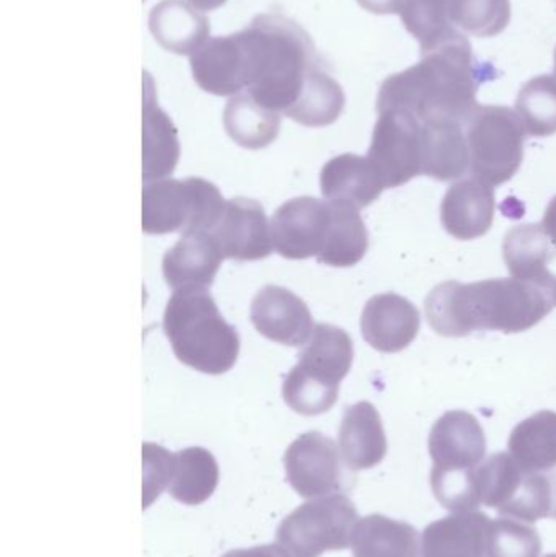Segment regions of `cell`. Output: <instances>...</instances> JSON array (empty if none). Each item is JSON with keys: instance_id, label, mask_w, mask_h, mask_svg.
<instances>
[{"instance_id": "40", "label": "cell", "mask_w": 556, "mask_h": 557, "mask_svg": "<svg viewBox=\"0 0 556 557\" xmlns=\"http://www.w3.org/2000/svg\"><path fill=\"white\" fill-rule=\"evenodd\" d=\"M358 3L375 15H391V13H400L404 0H358Z\"/></svg>"}, {"instance_id": "41", "label": "cell", "mask_w": 556, "mask_h": 557, "mask_svg": "<svg viewBox=\"0 0 556 557\" xmlns=\"http://www.w3.org/2000/svg\"><path fill=\"white\" fill-rule=\"evenodd\" d=\"M545 234L551 238L552 245L556 248V196L548 202L547 211H545L544 221H542Z\"/></svg>"}, {"instance_id": "28", "label": "cell", "mask_w": 556, "mask_h": 557, "mask_svg": "<svg viewBox=\"0 0 556 557\" xmlns=\"http://www.w3.org/2000/svg\"><path fill=\"white\" fill-rule=\"evenodd\" d=\"M219 467L214 455L201 447L185 448L173 454L170 496L185 506H199L214 494Z\"/></svg>"}, {"instance_id": "38", "label": "cell", "mask_w": 556, "mask_h": 557, "mask_svg": "<svg viewBox=\"0 0 556 557\" xmlns=\"http://www.w3.org/2000/svg\"><path fill=\"white\" fill-rule=\"evenodd\" d=\"M144 460V509L150 506L163 490L169 487L172 476L173 454L156 444L143 445Z\"/></svg>"}, {"instance_id": "9", "label": "cell", "mask_w": 556, "mask_h": 557, "mask_svg": "<svg viewBox=\"0 0 556 557\" xmlns=\"http://www.w3.org/2000/svg\"><path fill=\"white\" fill-rule=\"evenodd\" d=\"M284 468L291 487L304 499L345 493L355 484L342 450L322 432L297 437L284 455Z\"/></svg>"}, {"instance_id": "18", "label": "cell", "mask_w": 556, "mask_h": 557, "mask_svg": "<svg viewBox=\"0 0 556 557\" xmlns=\"http://www.w3.org/2000/svg\"><path fill=\"white\" fill-rule=\"evenodd\" d=\"M191 72L196 84L218 97H235L247 90L244 48L238 33L209 39L191 55Z\"/></svg>"}, {"instance_id": "36", "label": "cell", "mask_w": 556, "mask_h": 557, "mask_svg": "<svg viewBox=\"0 0 556 557\" xmlns=\"http://www.w3.org/2000/svg\"><path fill=\"white\" fill-rule=\"evenodd\" d=\"M521 470L509 454H493L477 468V487L480 500L492 509L499 510L518 490L521 483Z\"/></svg>"}, {"instance_id": "39", "label": "cell", "mask_w": 556, "mask_h": 557, "mask_svg": "<svg viewBox=\"0 0 556 557\" xmlns=\"http://www.w3.org/2000/svg\"><path fill=\"white\" fill-rule=\"evenodd\" d=\"M222 557H291L283 546L263 545L250 549H235Z\"/></svg>"}, {"instance_id": "4", "label": "cell", "mask_w": 556, "mask_h": 557, "mask_svg": "<svg viewBox=\"0 0 556 557\" xmlns=\"http://www.w3.org/2000/svg\"><path fill=\"white\" fill-rule=\"evenodd\" d=\"M163 331L176 359L198 372L222 375L237 362L240 337L208 288L175 292L166 304Z\"/></svg>"}, {"instance_id": "11", "label": "cell", "mask_w": 556, "mask_h": 557, "mask_svg": "<svg viewBox=\"0 0 556 557\" xmlns=\"http://www.w3.org/2000/svg\"><path fill=\"white\" fill-rule=\"evenodd\" d=\"M329 224V202L310 196L291 199L271 219L274 250L287 260L319 257Z\"/></svg>"}, {"instance_id": "27", "label": "cell", "mask_w": 556, "mask_h": 557, "mask_svg": "<svg viewBox=\"0 0 556 557\" xmlns=\"http://www.w3.org/2000/svg\"><path fill=\"white\" fill-rule=\"evenodd\" d=\"M509 455L524 473H547L556 468V412H535L516 425Z\"/></svg>"}, {"instance_id": "1", "label": "cell", "mask_w": 556, "mask_h": 557, "mask_svg": "<svg viewBox=\"0 0 556 557\" xmlns=\"http://www.w3.org/2000/svg\"><path fill=\"white\" fill-rule=\"evenodd\" d=\"M556 307V276L489 278L460 284L447 281L424 301L428 323L441 336L464 337L473 331L524 333Z\"/></svg>"}, {"instance_id": "7", "label": "cell", "mask_w": 556, "mask_h": 557, "mask_svg": "<svg viewBox=\"0 0 556 557\" xmlns=\"http://www.w3.org/2000/svg\"><path fill=\"white\" fill-rule=\"evenodd\" d=\"M524 124L508 107H479L467 123L473 176L492 186L515 178L524 160Z\"/></svg>"}, {"instance_id": "14", "label": "cell", "mask_w": 556, "mask_h": 557, "mask_svg": "<svg viewBox=\"0 0 556 557\" xmlns=\"http://www.w3.org/2000/svg\"><path fill=\"white\" fill-rule=\"evenodd\" d=\"M250 318L261 336L283 346H306L316 330L306 301L280 285H267L255 295Z\"/></svg>"}, {"instance_id": "6", "label": "cell", "mask_w": 556, "mask_h": 557, "mask_svg": "<svg viewBox=\"0 0 556 557\" xmlns=\"http://www.w3.org/2000/svg\"><path fill=\"white\" fill-rule=\"evenodd\" d=\"M225 201L208 180H159L143 193V231L149 235L211 232Z\"/></svg>"}, {"instance_id": "10", "label": "cell", "mask_w": 556, "mask_h": 557, "mask_svg": "<svg viewBox=\"0 0 556 557\" xmlns=\"http://www.w3.org/2000/svg\"><path fill=\"white\" fill-rule=\"evenodd\" d=\"M368 159L384 180L385 188H398L421 175L423 124L410 111L379 113Z\"/></svg>"}, {"instance_id": "26", "label": "cell", "mask_w": 556, "mask_h": 557, "mask_svg": "<svg viewBox=\"0 0 556 557\" xmlns=\"http://www.w3.org/2000/svg\"><path fill=\"white\" fill-rule=\"evenodd\" d=\"M423 124V169L421 175L437 182L460 178L470 166V150L462 126L456 123Z\"/></svg>"}, {"instance_id": "16", "label": "cell", "mask_w": 556, "mask_h": 557, "mask_svg": "<svg viewBox=\"0 0 556 557\" xmlns=\"http://www.w3.org/2000/svg\"><path fill=\"white\" fill-rule=\"evenodd\" d=\"M495 209L493 186L472 176L447 189L441 206V222L457 240H475L489 234Z\"/></svg>"}, {"instance_id": "34", "label": "cell", "mask_w": 556, "mask_h": 557, "mask_svg": "<svg viewBox=\"0 0 556 557\" xmlns=\"http://www.w3.org/2000/svg\"><path fill=\"white\" fill-rule=\"evenodd\" d=\"M516 110L532 137L556 134V75H539L519 91Z\"/></svg>"}, {"instance_id": "35", "label": "cell", "mask_w": 556, "mask_h": 557, "mask_svg": "<svg viewBox=\"0 0 556 557\" xmlns=\"http://www.w3.org/2000/svg\"><path fill=\"white\" fill-rule=\"evenodd\" d=\"M454 25L477 38H493L508 28L511 0H449Z\"/></svg>"}, {"instance_id": "23", "label": "cell", "mask_w": 556, "mask_h": 557, "mask_svg": "<svg viewBox=\"0 0 556 557\" xmlns=\"http://www.w3.org/2000/svg\"><path fill=\"white\" fill-rule=\"evenodd\" d=\"M149 29L166 51L193 55L208 42L211 26L198 9L185 0H162L149 15Z\"/></svg>"}, {"instance_id": "19", "label": "cell", "mask_w": 556, "mask_h": 557, "mask_svg": "<svg viewBox=\"0 0 556 557\" xmlns=\"http://www.w3.org/2000/svg\"><path fill=\"white\" fill-rule=\"evenodd\" d=\"M490 522L486 513L473 510L430 523L421 535V557H490Z\"/></svg>"}, {"instance_id": "13", "label": "cell", "mask_w": 556, "mask_h": 557, "mask_svg": "<svg viewBox=\"0 0 556 557\" xmlns=\"http://www.w3.org/2000/svg\"><path fill=\"white\" fill-rule=\"evenodd\" d=\"M209 234L228 260H264L273 251L267 214L255 199L235 198L225 202L218 224Z\"/></svg>"}, {"instance_id": "33", "label": "cell", "mask_w": 556, "mask_h": 557, "mask_svg": "<svg viewBox=\"0 0 556 557\" xmlns=\"http://www.w3.org/2000/svg\"><path fill=\"white\" fill-rule=\"evenodd\" d=\"M498 512L526 523L556 520V471L522 474L518 490Z\"/></svg>"}, {"instance_id": "2", "label": "cell", "mask_w": 556, "mask_h": 557, "mask_svg": "<svg viewBox=\"0 0 556 557\" xmlns=\"http://www.w3.org/2000/svg\"><path fill=\"white\" fill-rule=\"evenodd\" d=\"M479 72L472 45L460 36L449 45L423 54L413 67L385 78L378 113L410 111L421 123H469L477 108Z\"/></svg>"}, {"instance_id": "5", "label": "cell", "mask_w": 556, "mask_h": 557, "mask_svg": "<svg viewBox=\"0 0 556 557\" xmlns=\"http://www.w3.org/2000/svg\"><path fill=\"white\" fill-rule=\"evenodd\" d=\"M355 359L353 339L342 327L316 324L299 354V362L284 380L283 398L297 414L320 416L338 401L339 385Z\"/></svg>"}, {"instance_id": "8", "label": "cell", "mask_w": 556, "mask_h": 557, "mask_svg": "<svg viewBox=\"0 0 556 557\" xmlns=\"http://www.w3.org/2000/svg\"><path fill=\"white\" fill-rule=\"evenodd\" d=\"M358 522L351 499L333 494L297 507L281 523L276 539L291 557H319L348 549Z\"/></svg>"}, {"instance_id": "20", "label": "cell", "mask_w": 556, "mask_h": 557, "mask_svg": "<svg viewBox=\"0 0 556 557\" xmlns=\"http://www.w3.org/2000/svg\"><path fill=\"white\" fill-rule=\"evenodd\" d=\"M323 198L346 202L359 211L378 201L385 183L368 157L343 153L326 162L320 173Z\"/></svg>"}, {"instance_id": "15", "label": "cell", "mask_w": 556, "mask_h": 557, "mask_svg": "<svg viewBox=\"0 0 556 557\" xmlns=\"http://www.w3.org/2000/svg\"><path fill=\"white\" fill-rule=\"evenodd\" d=\"M420 327L418 308L394 292L374 295L362 311V337L379 352L395 354L407 349L417 339Z\"/></svg>"}, {"instance_id": "25", "label": "cell", "mask_w": 556, "mask_h": 557, "mask_svg": "<svg viewBox=\"0 0 556 557\" xmlns=\"http://www.w3.org/2000/svg\"><path fill=\"white\" fill-rule=\"evenodd\" d=\"M330 224L319 263L333 268L356 267L369 250V234L359 209L346 202L329 201Z\"/></svg>"}, {"instance_id": "12", "label": "cell", "mask_w": 556, "mask_h": 557, "mask_svg": "<svg viewBox=\"0 0 556 557\" xmlns=\"http://www.w3.org/2000/svg\"><path fill=\"white\" fill-rule=\"evenodd\" d=\"M431 473H470L485 460L486 435L475 416L467 411L446 412L431 429Z\"/></svg>"}, {"instance_id": "17", "label": "cell", "mask_w": 556, "mask_h": 557, "mask_svg": "<svg viewBox=\"0 0 556 557\" xmlns=\"http://www.w3.org/2000/svg\"><path fill=\"white\" fill-rule=\"evenodd\" d=\"M224 261L221 248L209 232L182 235L162 261L163 277L173 290L211 287Z\"/></svg>"}, {"instance_id": "31", "label": "cell", "mask_w": 556, "mask_h": 557, "mask_svg": "<svg viewBox=\"0 0 556 557\" xmlns=\"http://www.w3.org/2000/svg\"><path fill=\"white\" fill-rule=\"evenodd\" d=\"M345 103L342 85L319 65L307 77L297 103L284 114L302 126L325 127L342 116Z\"/></svg>"}, {"instance_id": "32", "label": "cell", "mask_w": 556, "mask_h": 557, "mask_svg": "<svg viewBox=\"0 0 556 557\" xmlns=\"http://www.w3.org/2000/svg\"><path fill=\"white\" fill-rule=\"evenodd\" d=\"M400 16L407 32L420 41L421 55L462 36L450 20L449 0H404Z\"/></svg>"}, {"instance_id": "37", "label": "cell", "mask_w": 556, "mask_h": 557, "mask_svg": "<svg viewBox=\"0 0 556 557\" xmlns=\"http://www.w3.org/2000/svg\"><path fill=\"white\" fill-rule=\"evenodd\" d=\"M541 553L542 540L532 523L509 517L490 522V557H541Z\"/></svg>"}, {"instance_id": "3", "label": "cell", "mask_w": 556, "mask_h": 557, "mask_svg": "<svg viewBox=\"0 0 556 557\" xmlns=\"http://www.w3.org/2000/svg\"><path fill=\"white\" fill-rule=\"evenodd\" d=\"M238 36L247 94L261 107L286 113L299 100L310 72L322 65L310 36L280 13L257 16Z\"/></svg>"}, {"instance_id": "44", "label": "cell", "mask_w": 556, "mask_h": 557, "mask_svg": "<svg viewBox=\"0 0 556 557\" xmlns=\"http://www.w3.org/2000/svg\"><path fill=\"white\" fill-rule=\"evenodd\" d=\"M545 557H556V555H547V556H545Z\"/></svg>"}, {"instance_id": "42", "label": "cell", "mask_w": 556, "mask_h": 557, "mask_svg": "<svg viewBox=\"0 0 556 557\" xmlns=\"http://www.w3.org/2000/svg\"><path fill=\"white\" fill-rule=\"evenodd\" d=\"M227 0H189L195 9L202 10V12H211V10L219 9L224 5Z\"/></svg>"}, {"instance_id": "24", "label": "cell", "mask_w": 556, "mask_h": 557, "mask_svg": "<svg viewBox=\"0 0 556 557\" xmlns=\"http://www.w3.org/2000/svg\"><path fill=\"white\" fill-rule=\"evenodd\" d=\"M351 548L355 557H420V536L410 523L372 513L356 523Z\"/></svg>"}, {"instance_id": "30", "label": "cell", "mask_w": 556, "mask_h": 557, "mask_svg": "<svg viewBox=\"0 0 556 557\" xmlns=\"http://www.w3.org/2000/svg\"><path fill=\"white\" fill-rule=\"evenodd\" d=\"M224 127L232 140L248 150H260L277 139L281 116L268 110L248 94L228 100L224 111Z\"/></svg>"}, {"instance_id": "22", "label": "cell", "mask_w": 556, "mask_h": 557, "mask_svg": "<svg viewBox=\"0 0 556 557\" xmlns=\"http://www.w3.org/2000/svg\"><path fill=\"white\" fill-rule=\"evenodd\" d=\"M180 160L176 127L157 103L156 85L144 74V182L169 178Z\"/></svg>"}, {"instance_id": "21", "label": "cell", "mask_w": 556, "mask_h": 557, "mask_svg": "<svg viewBox=\"0 0 556 557\" xmlns=\"http://www.w3.org/2000/svg\"><path fill=\"white\" fill-rule=\"evenodd\" d=\"M339 450L351 471L371 470L387 455V435L372 403L349 406L339 428Z\"/></svg>"}, {"instance_id": "43", "label": "cell", "mask_w": 556, "mask_h": 557, "mask_svg": "<svg viewBox=\"0 0 556 557\" xmlns=\"http://www.w3.org/2000/svg\"><path fill=\"white\" fill-rule=\"evenodd\" d=\"M555 75H556V49H555Z\"/></svg>"}, {"instance_id": "29", "label": "cell", "mask_w": 556, "mask_h": 557, "mask_svg": "<svg viewBox=\"0 0 556 557\" xmlns=\"http://www.w3.org/2000/svg\"><path fill=\"white\" fill-rule=\"evenodd\" d=\"M556 257V248L542 224L512 227L503 242V258L509 273L516 278H544L551 276L548 263Z\"/></svg>"}]
</instances>
